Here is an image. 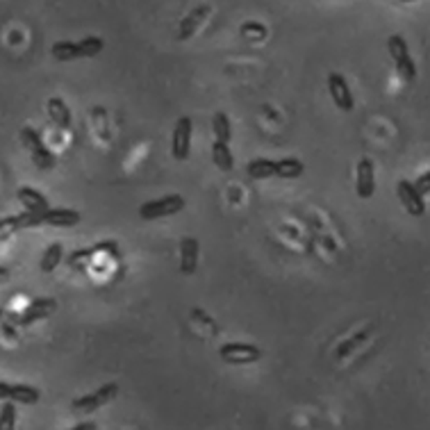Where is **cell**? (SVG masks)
<instances>
[{"mask_svg": "<svg viewBox=\"0 0 430 430\" xmlns=\"http://www.w3.org/2000/svg\"><path fill=\"white\" fill-rule=\"evenodd\" d=\"M103 48H105V41L101 37H84L82 41H57V44H52L50 52L52 57L60 62H73V60L101 55Z\"/></svg>", "mask_w": 430, "mask_h": 430, "instance_id": "6da1fadb", "label": "cell"}, {"mask_svg": "<svg viewBox=\"0 0 430 430\" xmlns=\"http://www.w3.org/2000/svg\"><path fill=\"white\" fill-rule=\"evenodd\" d=\"M187 205V200L180 196V193H169V196L162 198H153L144 203L139 208V217L144 221H155V219H164V217H174V214L182 212Z\"/></svg>", "mask_w": 430, "mask_h": 430, "instance_id": "7a4b0ae2", "label": "cell"}, {"mask_svg": "<svg viewBox=\"0 0 430 430\" xmlns=\"http://www.w3.org/2000/svg\"><path fill=\"white\" fill-rule=\"evenodd\" d=\"M387 50H390L392 62L399 75L405 82H412L417 78V64L410 55V48H407V41L401 35H392L387 39Z\"/></svg>", "mask_w": 430, "mask_h": 430, "instance_id": "3957f363", "label": "cell"}, {"mask_svg": "<svg viewBox=\"0 0 430 430\" xmlns=\"http://www.w3.org/2000/svg\"><path fill=\"white\" fill-rule=\"evenodd\" d=\"M116 394H119V385H116V383H107V385L98 387V390L91 392V394L78 396V399L71 403V410L78 412V414H91V412L98 410V407H103V405H107L110 401H114Z\"/></svg>", "mask_w": 430, "mask_h": 430, "instance_id": "277c9868", "label": "cell"}, {"mask_svg": "<svg viewBox=\"0 0 430 430\" xmlns=\"http://www.w3.org/2000/svg\"><path fill=\"white\" fill-rule=\"evenodd\" d=\"M219 358L225 364H253L262 358V351L255 344L246 341H228L219 349Z\"/></svg>", "mask_w": 430, "mask_h": 430, "instance_id": "5b68a950", "label": "cell"}, {"mask_svg": "<svg viewBox=\"0 0 430 430\" xmlns=\"http://www.w3.org/2000/svg\"><path fill=\"white\" fill-rule=\"evenodd\" d=\"M191 132L193 123L189 116H180L174 125V135H171V155L178 162H185L191 153Z\"/></svg>", "mask_w": 430, "mask_h": 430, "instance_id": "8992f818", "label": "cell"}, {"mask_svg": "<svg viewBox=\"0 0 430 430\" xmlns=\"http://www.w3.org/2000/svg\"><path fill=\"white\" fill-rule=\"evenodd\" d=\"M328 91H330L332 103H335L341 112H353V107H356V98H353L349 82H346V78H344L341 73H330L328 75Z\"/></svg>", "mask_w": 430, "mask_h": 430, "instance_id": "52a82bcc", "label": "cell"}, {"mask_svg": "<svg viewBox=\"0 0 430 430\" xmlns=\"http://www.w3.org/2000/svg\"><path fill=\"white\" fill-rule=\"evenodd\" d=\"M55 310H57V300L55 298H46V296L35 298L32 303H28L23 307V312H21L18 326H30V324H35V321H39V319H46Z\"/></svg>", "mask_w": 430, "mask_h": 430, "instance_id": "ba28073f", "label": "cell"}, {"mask_svg": "<svg viewBox=\"0 0 430 430\" xmlns=\"http://www.w3.org/2000/svg\"><path fill=\"white\" fill-rule=\"evenodd\" d=\"M396 193H399V198L403 203V208L407 210V214H412V217H424V214H426V200H424L421 193L417 191L414 182L399 180Z\"/></svg>", "mask_w": 430, "mask_h": 430, "instance_id": "9c48e42d", "label": "cell"}, {"mask_svg": "<svg viewBox=\"0 0 430 430\" xmlns=\"http://www.w3.org/2000/svg\"><path fill=\"white\" fill-rule=\"evenodd\" d=\"M198 255H200V244L196 237H182L180 242V271L185 276H191L198 268Z\"/></svg>", "mask_w": 430, "mask_h": 430, "instance_id": "30bf717a", "label": "cell"}, {"mask_svg": "<svg viewBox=\"0 0 430 430\" xmlns=\"http://www.w3.org/2000/svg\"><path fill=\"white\" fill-rule=\"evenodd\" d=\"M210 12H212V7H210V5H198V7H193L191 12L180 21L178 39H180V41L191 39L193 35H196V30L203 26V21H205V18L210 16Z\"/></svg>", "mask_w": 430, "mask_h": 430, "instance_id": "8fae6325", "label": "cell"}, {"mask_svg": "<svg viewBox=\"0 0 430 430\" xmlns=\"http://www.w3.org/2000/svg\"><path fill=\"white\" fill-rule=\"evenodd\" d=\"M375 191V176H373V162L369 157H362L358 162V176H356V193L360 198H371Z\"/></svg>", "mask_w": 430, "mask_h": 430, "instance_id": "7c38bea8", "label": "cell"}, {"mask_svg": "<svg viewBox=\"0 0 430 430\" xmlns=\"http://www.w3.org/2000/svg\"><path fill=\"white\" fill-rule=\"evenodd\" d=\"M80 219V212L69 208H50L48 212L41 214V221L46 225H55V228H71V225H78Z\"/></svg>", "mask_w": 430, "mask_h": 430, "instance_id": "4fadbf2b", "label": "cell"}, {"mask_svg": "<svg viewBox=\"0 0 430 430\" xmlns=\"http://www.w3.org/2000/svg\"><path fill=\"white\" fill-rule=\"evenodd\" d=\"M16 196H18V200H21V203H23L26 212L44 214V212H48V210H50V205H48V198H46L41 191H37L35 187H21V189L16 191Z\"/></svg>", "mask_w": 430, "mask_h": 430, "instance_id": "5bb4252c", "label": "cell"}, {"mask_svg": "<svg viewBox=\"0 0 430 430\" xmlns=\"http://www.w3.org/2000/svg\"><path fill=\"white\" fill-rule=\"evenodd\" d=\"M46 112L52 119V123L60 125L62 130H71V123H73V116H71V107L64 103L62 98H48L46 103Z\"/></svg>", "mask_w": 430, "mask_h": 430, "instance_id": "9a60e30c", "label": "cell"}, {"mask_svg": "<svg viewBox=\"0 0 430 430\" xmlns=\"http://www.w3.org/2000/svg\"><path fill=\"white\" fill-rule=\"evenodd\" d=\"M212 162L217 164V169H221V171H232L234 157H232V150H230L228 142H219V139H214V144H212Z\"/></svg>", "mask_w": 430, "mask_h": 430, "instance_id": "2e32d148", "label": "cell"}, {"mask_svg": "<svg viewBox=\"0 0 430 430\" xmlns=\"http://www.w3.org/2000/svg\"><path fill=\"white\" fill-rule=\"evenodd\" d=\"M303 162L298 157H283V159H276V176L278 178H285V180H294L298 176H303Z\"/></svg>", "mask_w": 430, "mask_h": 430, "instance_id": "e0dca14e", "label": "cell"}, {"mask_svg": "<svg viewBox=\"0 0 430 430\" xmlns=\"http://www.w3.org/2000/svg\"><path fill=\"white\" fill-rule=\"evenodd\" d=\"M246 174H249L253 180H266L276 176V162L273 159H266V157H255L246 166Z\"/></svg>", "mask_w": 430, "mask_h": 430, "instance_id": "ac0fdd59", "label": "cell"}, {"mask_svg": "<svg viewBox=\"0 0 430 430\" xmlns=\"http://www.w3.org/2000/svg\"><path fill=\"white\" fill-rule=\"evenodd\" d=\"M39 390L32 385H12V394H9V401L21 403V405H35L39 403Z\"/></svg>", "mask_w": 430, "mask_h": 430, "instance_id": "d6986e66", "label": "cell"}, {"mask_svg": "<svg viewBox=\"0 0 430 430\" xmlns=\"http://www.w3.org/2000/svg\"><path fill=\"white\" fill-rule=\"evenodd\" d=\"M62 255H64V246H62L60 242L50 244L48 249H46V253L41 255V262H39L41 271H44V273H50V271H55V268H57V264L62 262Z\"/></svg>", "mask_w": 430, "mask_h": 430, "instance_id": "ffe728a7", "label": "cell"}, {"mask_svg": "<svg viewBox=\"0 0 430 430\" xmlns=\"http://www.w3.org/2000/svg\"><path fill=\"white\" fill-rule=\"evenodd\" d=\"M212 130H214V139L219 142H230L232 137V128H230V119L225 112H217L212 116Z\"/></svg>", "mask_w": 430, "mask_h": 430, "instance_id": "44dd1931", "label": "cell"}, {"mask_svg": "<svg viewBox=\"0 0 430 430\" xmlns=\"http://www.w3.org/2000/svg\"><path fill=\"white\" fill-rule=\"evenodd\" d=\"M21 142H23V146L30 150V155L37 153V150H41V148H46V144L41 142L39 132L35 130V128H30V125H26L23 130H21Z\"/></svg>", "mask_w": 430, "mask_h": 430, "instance_id": "7402d4cb", "label": "cell"}, {"mask_svg": "<svg viewBox=\"0 0 430 430\" xmlns=\"http://www.w3.org/2000/svg\"><path fill=\"white\" fill-rule=\"evenodd\" d=\"M16 428V403L5 401L0 407V430H14Z\"/></svg>", "mask_w": 430, "mask_h": 430, "instance_id": "603a6c76", "label": "cell"}, {"mask_svg": "<svg viewBox=\"0 0 430 430\" xmlns=\"http://www.w3.org/2000/svg\"><path fill=\"white\" fill-rule=\"evenodd\" d=\"M32 162H35L37 169L48 171V169H52V166L57 164V157H55V153H52V150L46 146V148L37 150V153H32Z\"/></svg>", "mask_w": 430, "mask_h": 430, "instance_id": "cb8c5ba5", "label": "cell"}, {"mask_svg": "<svg viewBox=\"0 0 430 430\" xmlns=\"http://www.w3.org/2000/svg\"><path fill=\"white\" fill-rule=\"evenodd\" d=\"M94 255H96V249H78L67 257V264L73 268H84V264H89Z\"/></svg>", "mask_w": 430, "mask_h": 430, "instance_id": "d4e9b609", "label": "cell"}, {"mask_svg": "<svg viewBox=\"0 0 430 430\" xmlns=\"http://www.w3.org/2000/svg\"><path fill=\"white\" fill-rule=\"evenodd\" d=\"M16 230H21L18 214H16V217H5V219H0V242L9 239Z\"/></svg>", "mask_w": 430, "mask_h": 430, "instance_id": "484cf974", "label": "cell"}, {"mask_svg": "<svg viewBox=\"0 0 430 430\" xmlns=\"http://www.w3.org/2000/svg\"><path fill=\"white\" fill-rule=\"evenodd\" d=\"M364 339H367V332H358V335H356V337H351V339H346V341H344V344H341V346L337 349V353H335V358H337V360H341V358H346V356H349V353H351L353 349H358V346H360V341H364Z\"/></svg>", "mask_w": 430, "mask_h": 430, "instance_id": "4316f807", "label": "cell"}, {"mask_svg": "<svg viewBox=\"0 0 430 430\" xmlns=\"http://www.w3.org/2000/svg\"><path fill=\"white\" fill-rule=\"evenodd\" d=\"M239 32L244 37H257V39H264L266 37V28L262 23H244L239 28Z\"/></svg>", "mask_w": 430, "mask_h": 430, "instance_id": "83f0119b", "label": "cell"}, {"mask_svg": "<svg viewBox=\"0 0 430 430\" xmlns=\"http://www.w3.org/2000/svg\"><path fill=\"white\" fill-rule=\"evenodd\" d=\"M414 187H417V191H419V193H421V196H426V193H430V169L426 171L424 176H419V178H417Z\"/></svg>", "mask_w": 430, "mask_h": 430, "instance_id": "f1b7e54d", "label": "cell"}, {"mask_svg": "<svg viewBox=\"0 0 430 430\" xmlns=\"http://www.w3.org/2000/svg\"><path fill=\"white\" fill-rule=\"evenodd\" d=\"M9 394H12V385L0 380V401H9Z\"/></svg>", "mask_w": 430, "mask_h": 430, "instance_id": "f546056e", "label": "cell"}, {"mask_svg": "<svg viewBox=\"0 0 430 430\" xmlns=\"http://www.w3.org/2000/svg\"><path fill=\"white\" fill-rule=\"evenodd\" d=\"M69 430H96V424H94V421H82V424L73 426V428H69Z\"/></svg>", "mask_w": 430, "mask_h": 430, "instance_id": "4dcf8cb0", "label": "cell"}, {"mask_svg": "<svg viewBox=\"0 0 430 430\" xmlns=\"http://www.w3.org/2000/svg\"><path fill=\"white\" fill-rule=\"evenodd\" d=\"M3 281H7V268L0 266V283H3Z\"/></svg>", "mask_w": 430, "mask_h": 430, "instance_id": "1f68e13d", "label": "cell"}]
</instances>
